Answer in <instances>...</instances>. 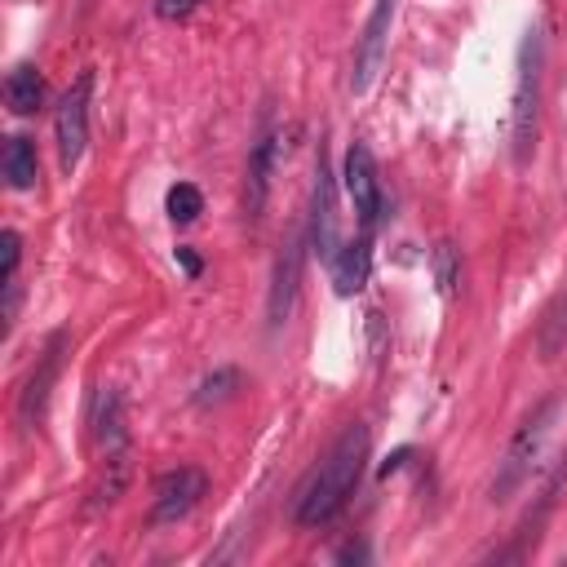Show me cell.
Listing matches in <instances>:
<instances>
[{
	"label": "cell",
	"instance_id": "6da1fadb",
	"mask_svg": "<svg viewBox=\"0 0 567 567\" xmlns=\"http://www.w3.org/2000/svg\"><path fill=\"white\" fill-rule=\"evenodd\" d=\"M368 465V425H346L337 434V443L328 447V456L315 465V474L301 483L297 501H292V518L297 527H323L332 523L346 501L354 496L359 478Z\"/></svg>",
	"mask_w": 567,
	"mask_h": 567
},
{
	"label": "cell",
	"instance_id": "7a4b0ae2",
	"mask_svg": "<svg viewBox=\"0 0 567 567\" xmlns=\"http://www.w3.org/2000/svg\"><path fill=\"white\" fill-rule=\"evenodd\" d=\"M558 412H563V394H545V399L518 421L514 439L505 443V452H501V461H496L492 487H487V501H492V505H505V501L536 474V465H540V456H545V443H549V434H554Z\"/></svg>",
	"mask_w": 567,
	"mask_h": 567
},
{
	"label": "cell",
	"instance_id": "3957f363",
	"mask_svg": "<svg viewBox=\"0 0 567 567\" xmlns=\"http://www.w3.org/2000/svg\"><path fill=\"white\" fill-rule=\"evenodd\" d=\"M540 75H545V35L532 27L518 44V75H514V111H509V151L514 164H527L536 155L540 133Z\"/></svg>",
	"mask_w": 567,
	"mask_h": 567
},
{
	"label": "cell",
	"instance_id": "277c9868",
	"mask_svg": "<svg viewBox=\"0 0 567 567\" xmlns=\"http://www.w3.org/2000/svg\"><path fill=\"white\" fill-rule=\"evenodd\" d=\"M89 97H93V71H84L58 102L53 115V137H58V164L71 177L89 151Z\"/></svg>",
	"mask_w": 567,
	"mask_h": 567
},
{
	"label": "cell",
	"instance_id": "5b68a950",
	"mask_svg": "<svg viewBox=\"0 0 567 567\" xmlns=\"http://www.w3.org/2000/svg\"><path fill=\"white\" fill-rule=\"evenodd\" d=\"M66 346H71V337H66V332H53V337L44 341V350L35 354V368H31V377L22 381V394H18V425H22V430H35V425L44 421L53 381H58L62 359H66Z\"/></svg>",
	"mask_w": 567,
	"mask_h": 567
},
{
	"label": "cell",
	"instance_id": "8992f818",
	"mask_svg": "<svg viewBox=\"0 0 567 567\" xmlns=\"http://www.w3.org/2000/svg\"><path fill=\"white\" fill-rule=\"evenodd\" d=\"M208 492V474L199 465H177V470H164L151 487V523H177L186 518Z\"/></svg>",
	"mask_w": 567,
	"mask_h": 567
},
{
	"label": "cell",
	"instance_id": "52a82bcc",
	"mask_svg": "<svg viewBox=\"0 0 567 567\" xmlns=\"http://www.w3.org/2000/svg\"><path fill=\"white\" fill-rule=\"evenodd\" d=\"M390 22H394V0H372V13L359 31V44H354V66H350V93H368L381 62H385V49H390Z\"/></svg>",
	"mask_w": 567,
	"mask_h": 567
},
{
	"label": "cell",
	"instance_id": "ba28073f",
	"mask_svg": "<svg viewBox=\"0 0 567 567\" xmlns=\"http://www.w3.org/2000/svg\"><path fill=\"white\" fill-rule=\"evenodd\" d=\"M341 182H346V195H350L363 230H372L377 217H381V199L385 195H381V177H377V159H372L368 142H350L346 164H341Z\"/></svg>",
	"mask_w": 567,
	"mask_h": 567
},
{
	"label": "cell",
	"instance_id": "9c48e42d",
	"mask_svg": "<svg viewBox=\"0 0 567 567\" xmlns=\"http://www.w3.org/2000/svg\"><path fill=\"white\" fill-rule=\"evenodd\" d=\"M306 248H315L323 261L341 248L337 244V186H332V173H328V159L319 151V164H315V190H310V226H306Z\"/></svg>",
	"mask_w": 567,
	"mask_h": 567
},
{
	"label": "cell",
	"instance_id": "30bf717a",
	"mask_svg": "<svg viewBox=\"0 0 567 567\" xmlns=\"http://www.w3.org/2000/svg\"><path fill=\"white\" fill-rule=\"evenodd\" d=\"M279 142H284V133L266 124L257 133L252 151H248V177H244V213H248V221H257L266 199H270V177H275V164H279Z\"/></svg>",
	"mask_w": 567,
	"mask_h": 567
},
{
	"label": "cell",
	"instance_id": "8fae6325",
	"mask_svg": "<svg viewBox=\"0 0 567 567\" xmlns=\"http://www.w3.org/2000/svg\"><path fill=\"white\" fill-rule=\"evenodd\" d=\"M301 248H306V235H292L284 244V252L275 257V275H270V297H266V323L270 332L288 323L292 315V301H297V284H301Z\"/></svg>",
	"mask_w": 567,
	"mask_h": 567
},
{
	"label": "cell",
	"instance_id": "7c38bea8",
	"mask_svg": "<svg viewBox=\"0 0 567 567\" xmlns=\"http://www.w3.org/2000/svg\"><path fill=\"white\" fill-rule=\"evenodd\" d=\"M93 443H97V456H115V452H133L128 443V416H124V399L120 390H97L93 399Z\"/></svg>",
	"mask_w": 567,
	"mask_h": 567
},
{
	"label": "cell",
	"instance_id": "4fadbf2b",
	"mask_svg": "<svg viewBox=\"0 0 567 567\" xmlns=\"http://www.w3.org/2000/svg\"><path fill=\"white\" fill-rule=\"evenodd\" d=\"M328 275H332V288H337L341 297H354V292L368 284V275H372V248H368V235L341 244V248L328 257Z\"/></svg>",
	"mask_w": 567,
	"mask_h": 567
},
{
	"label": "cell",
	"instance_id": "5bb4252c",
	"mask_svg": "<svg viewBox=\"0 0 567 567\" xmlns=\"http://www.w3.org/2000/svg\"><path fill=\"white\" fill-rule=\"evenodd\" d=\"M40 102H44V75H40V66L18 62V66L4 75V106H9L13 115H35Z\"/></svg>",
	"mask_w": 567,
	"mask_h": 567
},
{
	"label": "cell",
	"instance_id": "9a60e30c",
	"mask_svg": "<svg viewBox=\"0 0 567 567\" xmlns=\"http://www.w3.org/2000/svg\"><path fill=\"white\" fill-rule=\"evenodd\" d=\"M40 177V159H35V146L27 137H4V182L13 190H31Z\"/></svg>",
	"mask_w": 567,
	"mask_h": 567
},
{
	"label": "cell",
	"instance_id": "2e32d148",
	"mask_svg": "<svg viewBox=\"0 0 567 567\" xmlns=\"http://www.w3.org/2000/svg\"><path fill=\"white\" fill-rule=\"evenodd\" d=\"M239 385H244V372H239V368H217L213 377H204V381H199L195 403H199V408H217V403L235 399V394H239Z\"/></svg>",
	"mask_w": 567,
	"mask_h": 567
},
{
	"label": "cell",
	"instance_id": "e0dca14e",
	"mask_svg": "<svg viewBox=\"0 0 567 567\" xmlns=\"http://www.w3.org/2000/svg\"><path fill=\"white\" fill-rule=\"evenodd\" d=\"M164 208H168V217H173L177 226H186V221H195V217L204 213V195H199V186H190V182H177V186H168V195H164Z\"/></svg>",
	"mask_w": 567,
	"mask_h": 567
},
{
	"label": "cell",
	"instance_id": "ac0fdd59",
	"mask_svg": "<svg viewBox=\"0 0 567 567\" xmlns=\"http://www.w3.org/2000/svg\"><path fill=\"white\" fill-rule=\"evenodd\" d=\"M563 350H567V292H563V301L549 310V319L540 328V359H558Z\"/></svg>",
	"mask_w": 567,
	"mask_h": 567
},
{
	"label": "cell",
	"instance_id": "d6986e66",
	"mask_svg": "<svg viewBox=\"0 0 567 567\" xmlns=\"http://www.w3.org/2000/svg\"><path fill=\"white\" fill-rule=\"evenodd\" d=\"M434 279H439V292L443 297H452L456 284H461V257H456V248L447 239L434 248Z\"/></svg>",
	"mask_w": 567,
	"mask_h": 567
},
{
	"label": "cell",
	"instance_id": "ffe728a7",
	"mask_svg": "<svg viewBox=\"0 0 567 567\" xmlns=\"http://www.w3.org/2000/svg\"><path fill=\"white\" fill-rule=\"evenodd\" d=\"M0 248H4V284H13V279H18V261H22V239H18V230H4V235H0Z\"/></svg>",
	"mask_w": 567,
	"mask_h": 567
},
{
	"label": "cell",
	"instance_id": "44dd1931",
	"mask_svg": "<svg viewBox=\"0 0 567 567\" xmlns=\"http://www.w3.org/2000/svg\"><path fill=\"white\" fill-rule=\"evenodd\" d=\"M199 4H204V0H155V13H159L164 22H182V18H190Z\"/></svg>",
	"mask_w": 567,
	"mask_h": 567
},
{
	"label": "cell",
	"instance_id": "7402d4cb",
	"mask_svg": "<svg viewBox=\"0 0 567 567\" xmlns=\"http://www.w3.org/2000/svg\"><path fill=\"white\" fill-rule=\"evenodd\" d=\"M363 558H368L363 545H346V549H337V563H363Z\"/></svg>",
	"mask_w": 567,
	"mask_h": 567
},
{
	"label": "cell",
	"instance_id": "603a6c76",
	"mask_svg": "<svg viewBox=\"0 0 567 567\" xmlns=\"http://www.w3.org/2000/svg\"><path fill=\"white\" fill-rule=\"evenodd\" d=\"M177 261H182V266H186L190 275H199V257H195L190 248H177Z\"/></svg>",
	"mask_w": 567,
	"mask_h": 567
}]
</instances>
